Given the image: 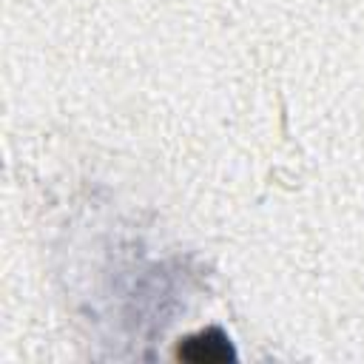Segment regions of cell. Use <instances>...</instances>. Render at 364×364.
<instances>
[{
    "instance_id": "1",
    "label": "cell",
    "mask_w": 364,
    "mask_h": 364,
    "mask_svg": "<svg viewBox=\"0 0 364 364\" xmlns=\"http://www.w3.org/2000/svg\"><path fill=\"white\" fill-rule=\"evenodd\" d=\"M179 358H188V361H196V364L225 361V358H233V350H230L228 338L219 330H208V333L185 338V344L179 347Z\"/></svg>"
}]
</instances>
